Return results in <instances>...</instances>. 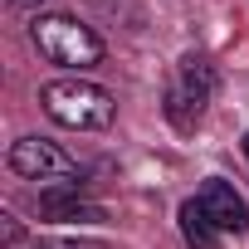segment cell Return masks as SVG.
Returning <instances> with one entry per match:
<instances>
[{"label": "cell", "instance_id": "6da1fadb", "mask_svg": "<svg viewBox=\"0 0 249 249\" xmlns=\"http://www.w3.org/2000/svg\"><path fill=\"white\" fill-rule=\"evenodd\" d=\"M39 103H44V112L59 127H73V132H103L117 117L112 93L88 83V78H54V83L39 88Z\"/></svg>", "mask_w": 249, "mask_h": 249}, {"label": "cell", "instance_id": "7a4b0ae2", "mask_svg": "<svg viewBox=\"0 0 249 249\" xmlns=\"http://www.w3.org/2000/svg\"><path fill=\"white\" fill-rule=\"evenodd\" d=\"M30 39L59 69H93V64H103V39L83 20H73V15H35Z\"/></svg>", "mask_w": 249, "mask_h": 249}, {"label": "cell", "instance_id": "3957f363", "mask_svg": "<svg viewBox=\"0 0 249 249\" xmlns=\"http://www.w3.org/2000/svg\"><path fill=\"white\" fill-rule=\"evenodd\" d=\"M210 93H215V69L200 54L181 59V69H176V78L166 88V117H171V127L191 132L200 122V112H205V103H210Z\"/></svg>", "mask_w": 249, "mask_h": 249}, {"label": "cell", "instance_id": "277c9868", "mask_svg": "<svg viewBox=\"0 0 249 249\" xmlns=\"http://www.w3.org/2000/svg\"><path fill=\"white\" fill-rule=\"evenodd\" d=\"M10 171L25 176V181H49V186L83 181V166L64 147H54L49 137H20V142H10Z\"/></svg>", "mask_w": 249, "mask_h": 249}, {"label": "cell", "instance_id": "5b68a950", "mask_svg": "<svg viewBox=\"0 0 249 249\" xmlns=\"http://www.w3.org/2000/svg\"><path fill=\"white\" fill-rule=\"evenodd\" d=\"M196 200H200V210L210 215V225H215L220 234H244V230H249V205H244V196H239L230 181H220V176L205 181Z\"/></svg>", "mask_w": 249, "mask_h": 249}, {"label": "cell", "instance_id": "8992f818", "mask_svg": "<svg viewBox=\"0 0 249 249\" xmlns=\"http://www.w3.org/2000/svg\"><path fill=\"white\" fill-rule=\"evenodd\" d=\"M39 210L49 220H64V225H98L103 210L83 200V181H64V186H44L39 191Z\"/></svg>", "mask_w": 249, "mask_h": 249}, {"label": "cell", "instance_id": "52a82bcc", "mask_svg": "<svg viewBox=\"0 0 249 249\" xmlns=\"http://www.w3.org/2000/svg\"><path fill=\"white\" fill-rule=\"evenodd\" d=\"M181 239H186L191 249H215L220 230L210 225V215L200 210V200H186V205H181Z\"/></svg>", "mask_w": 249, "mask_h": 249}, {"label": "cell", "instance_id": "ba28073f", "mask_svg": "<svg viewBox=\"0 0 249 249\" xmlns=\"http://www.w3.org/2000/svg\"><path fill=\"white\" fill-rule=\"evenodd\" d=\"M0 244H5V249L20 244V220L15 215H0Z\"/></svg>", "mask_w": 249, "mask_h": 249}, {"label": "cell", "instance_id": "9c48e42d", "mask_svg": "<svg viewBox=\"0 0 249 249\" xmlns=\"http://www.w3.org/2000/svg\"><path fill=\"white\" fill-rule=\"evenodd\" d=\"M10 5H25V10H35V5H44V0H10Z\"/></svg>", "mask_w": 249, "mask_h": 249}, {"label": "cell", "instance_id": "30bf717a", "mask_svg": "<svg viewBox=\"0 0 249 249\" xmlns=\"http://www.w3.org/2000/svg\"><path fill=\"white\" fill-rule=\"evenodd\" d=\"M30 249H64V244H30Z\"/></svg>", "mask_w": 249, "mask_h": 249}, {"label": "cell", "instance_id": "8fae6325", "mask_svg": "<svg viewBox=\"0 0 249 249\" xmlns=\"http://www.w3.org/2000/svg\"><path fill=\"white\" fill-rule=\"evenodd\" d=\"M244 157H249V132H244Z\"/></svg>", "mask_w": 249, "mask_h": 249}]
</instances>
